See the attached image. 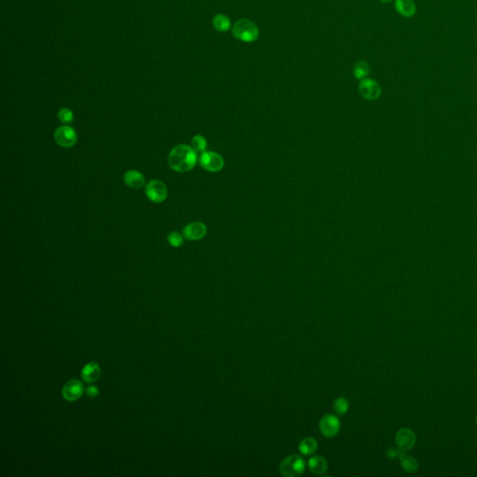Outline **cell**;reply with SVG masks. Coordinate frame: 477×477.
Listing matches in <instances>:
<instances>
[{"mask_svg":"<svg viewBox=\"0 0 477 477\" xmlns=\"http://www.w3.org/2000/svg\"><path fill=\"white\" fill-rule=\"evenodd\" d=\"M197 164V152L193 147L179 144L175 146L169 155V165L173 170L186 173L192 170Z\"/></svg>","mask_w":477,"mask_h":477,"instance_id":"obj_1","label":"cell"},{"mask_svg":"<svg viewBox=\"0 0 477 477\" xmlns=\"http://www.w3.org/2000/svg\"><path fill=\"white\" fill-rule=\"evenodd\" d=\"M232 35L236 40L251 43L258 39L259 30L254 22L249 19H241L234 25Z\"/></svg>","mask_w":477,"mask_h":477,"instance_id":"obj_2","label":"cell"},{"mask_svg":"<svg viewBox=\"0 0 477 477\" xmlns=\"http://www.w3.org/2000/svg\"><path fill=\"white\" fill-rule=\"evenodd\" d=\"M279 470L283 476H299L306 470V463L301 456L292 454L282 459Z\"/></svg>","mask_w":477,"mask_h":477,"instance_id":"obj_3","label":"cell"},{"mask_svg":"<svg viewBox=\"0 0 477 477\" xmlns=\"http://www.w3.org/2000/svg\"><path fill=\"white\" fill-rule=\"evenodd\" d=\"M54 140L60 146L69 148L77 144L78 134L72 127L65 125L56 129L54 132Z\"/></svg>","mask_w":477,"mask_h":477,"instance_id":"obj_4","label":"cell"},{"mask_svg":"<svg viewBox=\"0 0 477 477\" xmlns=\"http://www.w3.org/2000/svg\"><path fill=\"white\" fill-rule=\"evenodd\" d=\"M145 195L155 203H161L166 200L168 196V190L166 185L160 180H152L145 187Z\"/></svg>","mask_w":477,"mask_h":477,"instance_id":"obj_5","label":"cell"},{"mask_svg":"<svg viewBox=\"0 0 477 477\" xmlns=\"http://www.w3.org/2000/svg\"><path fill=\"white\" fill-rule=\"evenodd\" d=\"M200 164L203 169L212 173H216L222 170L225 162L221 155L216 152L204 151L200 157Z\"/></svg>","mask_w":477,"mask_h":477,"instance_id":"obj_6","label":"cell"},{"mask_svg":"<svg viewBox=\"0 0 477 477\" xmlns=\"http://www.w3.org/2000/svg\"><path fill=\"white\" fill-rule=\"evenodd\" d=\"M319 428L325 437H335L340 430V420L333 414H327L321 418Z\"/></svg>","mask_w":477,"mask_h":477,"instance_id":"obj_7","label":"cell"},{"mask_svg":"<svg viewBox=\"0 0 477 477\" xmlns=\"http://www.w3.org/2000/svg\"><path fill=\"white\" fill-rule=\"evenodd\" d=\"M359 92L362 97L372 101L381 95V87L374 79H364L360 82Z\"/></svg>","mask_w":477,"mask_h":477,"instance_id":"obj_8","label":"cell"},{"mask_svg":"<svg viewBox=\"0 0 477 477\" xmlns=\"http://www.w3.org/2000/svg\"><path fill=\"white\" fill-rule=\"evenodd\" d=\"M416 434L409 428H403L396 433L395 442L397 447L404 452L411 450L416 444Z\"/></svg>","mask_w":477,"mask_h":477,"instance_id":"obj_9","label":"cell"},{"mask_svg":"<svg viewBox=\"0 0 477 477\" xmlns=\"http://www.w3.org/2000/svg\"><path fill=\"white\" fill-rule=\"evenodd\" d=\"M84 392V385L78 379H71L63 388V396L68 402L79 400Z\"/></svg>","mask_w":477,"mask_h":477,"instance_id":"obj_10","label":"cell"},{"mask_svg":"<svg viewBox=\"0 0 477 477\" xmlns=\"http://www.w3.org/2000/svg\"><path fill=\"white\" fill-rule=\"evenodd\" d=\"M207 233L206 226L202 222L190 223L183 229V235L189 241H198L203 239Z\"/></svg>","mask_w":477,"mask_h":477,"instance_id":"obj_11","label":"cell"},{"mask_svg":"<svg viewBox=\"0 0 477 477\" xmlns=\"http://www.w3.org/2000/svg\"><path fill=\"white\" fill-rule=\"evenodd\" d=\"M395 10L401 16L412 18L417 13V6L413 0H395Z\"/></svg>","mask_w":477,"mask_h":477,"instance_id":"obj_12","label":"cell"},{"mask_svg":"<svg viewBox=\"0 0 477 477\" xmlns=\"http://www.w3.org/2000/svg\"><path fill=\"white\" fill-rule=\"evenodd\" d=\"M101 369L98 364L95 362H91L83 367L81 371V377L87 383H93L99 379Z\"/></svg>","mask_w":477,"mask_h":477,"instance_id":"obj_13","label":"cell"},{"mask_svg":"<svg viewBox=\"0 0 477 477\" xmlns=\"http://www.w3.org/2000/svg\"><path fill=\"white\" fill-rule=\"evenodd\" d=\"M307 467L311 472H313L314 474L321 475L327 471L328 464L325 457L314 455L312 457H309V459L307 460Z\"/></svg>","mask_w":477,"mask_h":477,"instance_id":"obj_14","label":"cell"},{"mask_svg":"<svg viewBox=\"0 0 477 477\" xmlns=\"http://www.w3.org/2000/svg\"><path fill=\"white\" fill-rule=\"evenodd\" d=\"M144 177L143 174L138 171H128L124 175V182L128 187L134 190L141 189L144 185Z\"/></svg>","mask_w":477,"mask_h":477,"instance_id":"obj_15","label":"cell"},{"mask_svg":"<svg viewBox=\"0 0 477 477\" xmlns=\"http://www.w3.org/2000/svg\"><path fill=\"white\" fill-rule=\"evenodd\" d=\"M318 449V442L312 437L303 439L298 444V450L304 456H312Z\"/></svg>","mask_w":477,"mask_h":477,"instance_id":"obj_16","label":"cell"},{"mask_svg":"<svg viewBox=\"0 0 477 477\" xmlns=\"http://www.w3.org/2000/svg\"><path fill=\"white\" fill-rule=\"evenodd\" d=\"M402 468L407 472H414L418 469V461L415 457L408 456L405 452H403L399 457Z\"/></svg>","mask_w":477,"mask_h":477,"instance_id":"obj_17","label":"cell"},{"mask_svg":"<svg viewBox=\"0 0 477 477\" xmlns=\"http://www.w3.org/2000/svg\"><path fill=\"white\" fill-rule=\"evenodd\" d=\"M213 25L217 31L227 32L231 27V22L225 14H217L213 19Z\"/></svg>","mask_w":477,"mask_h":477,"instance_id":"obj_18","label":"cell"},{"mask_svg":"<svg viewBox=\"0 0 477 477\" xmlns=\"http://www.w3.org/2000/svg\"><path fill=\"white\" fill-rule=\"evenodd\" d=\"M369 72H370L369 65L365 61H360L354 66V68H353V74H354L356 79H366Z\"/></svg>","mask_w":477,"mask_h":477,"instance_id":"obj_19","label":"cell"},{"mask_svg":"<svg viewBox=\"0 0 477 477\" xmlns=\"http://www.w3.org/2000/svg\"><path fill=\"white\" fill-rule=\"evenodd\" d=\"M350 403L345 397H339L334 401L333 408L338 415H345L349 411Z\"/></svg>","mask_w":477,"mask_h":477,"instance_id":"obj_20","label":"cell"},{"mask_svg":"<svg viewBox=\"0 0 477 477\" xmlns=\"http://www.w3.org/2000/svg\"><path fill=\"white\" fill-rule=\"evenodd\" d=\"M207 146V141L203 135H195L192 138V147L196 152H202L203 153L205 151V148Z\"/></svg>","mask_w":477,"mask_h":477,"instance_id":"obj_21","label":"cell"},{"mask_svg":"<svg viewBox=\"0 0 477 477\" xmlns=\"http://www.w3.org/2000/svg\"><path fill=\"white\" fill-rule=\"evenodd\" d=\"M58 118L63 123H71L74 119V115L73 112L69 108H62L58 112Z\"/></svg>","mask_w":477,"mask_h":477,"instance_id":"obj_22","label":"cell"},{"mask_svg":"<svg viewBox=\"0 0 477 477\" xmlns=\"http://www.w3.org/2000/svg\"><path fill=\"white\" fill-rule=\"evenodd\" d=\"M168 242L173 247H179L183 244V237L178 232H171L168 236Z\"/></svg>","mask_w":477,"mask_h":477,"instance_id":"obj_23","label":"cell"},{"mask_svg":"<svg viewBox=\"0 0 477 477\" xmlns=\"http://www.w3.org/2000/svg\"><path fill=\"white\" fill-rule=\"evenodd\" d=\"M404 451L401 450L400 448H394V447H391L389 448L387 452H386V456L388 458L390 459H395V458H399V457L401 456V454L403 453Z\"/></svg>","mask_w":477,"mask_h":477,"instance_id":"obj_24","label":"cell"},{"mask_svg":"<svg viewBox=\"0 0 477 477\" xmlns=\"http://www.w3.org/2000/svg\"><path fill=\"white\" fill-rule=\"evenodd\" d=\"M86 394H87L90 398H95V397H97L99 395L98 388H97L96 386H89V387L86 389Z\"/></svg>","mask_w":477,"mask_h":477,"instance_id":"obj_25","label":"cell"},{"mask_svg":"<svg viewBox=\"0 0 477 477\" xmlns=\"http://www.w3.org/2000/svg\"><path fill=\"white\" fill-rule=\"evenodd\" d=\"M379 1H380L381 3H385L386 4V3H390V2H392V0H379Z\"/></svg>","mask_w":477,"mask_h":477,"instance_id":"obj_26","label":"cell"},{"mask_svg":"<svg viewBox=\"0 0 477 477\" xmlns=\"http://www.w3.org/2000/svg\"><path fill=\"white\" fill-rule=\"evenodd\" d=\"M476 423H477V416H476Z\"/></svg>","mask_w":477,"mask_h":477,"instance_id":"obj_27","label":"cell"}]
</instances>
